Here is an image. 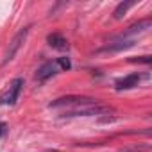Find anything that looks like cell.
Returning a JSON list of instances; mask_svg holds the SVG:
<instances>
[{
    "instance_id": "obj_1",
    "label": "cell",
    "mask_w": 152,
    "mask_h": 152,
    "mask_svg": "<svg viewBox=\"0 0 152 152\" xmlns=\"http://www.w3.org/2000/svg\"><path fill=\"white\" fill-rule=\"evenodd\" d=\"M111 107L99 104V102H91V104H83V106H75L72 109H66L63 113V116L66 118H73V116H93V115H104L109 113Z\"/></svg>"
},
{
    "instance_id": "obj_2",
    "label": "cell",
    "mask_w": 152,
    "mask_h": 152,
    "mask_svg": "<svg viewBox=\"0 0 152 152\" xmlns=\"http://www.w3.org/2000/svg\"><path fill=\"white\" fill-rule=\"evenodd\" d=\"M91 102H99L97 99L91 97H79V95H68V97H61L56 99L48 104V107H75V106H83V104H91Z\"/></svg>"
},
{
    "instance_id": "obj_3",
    "label": "cell",
    "mask_w": 152,
    "mask_h": 152,
    "mask_svg": "<svg viewBox=\"0 0 152 152\" xmlns=\"http://www.w3.org/2000/svg\"><path fill=\"white\" fill-rule=\"evenodd\" d=\"M22 86H23V79H15L9 88L6 90V93L0 97V104H4V106H15L18 97H20V91H22Z\"/></svg>"
},
{
    "instance_id": "obj_4",
    "label": "cell",
    "mask_w": 152,
    "mask_h": 152,
    "mask_svg": "<svg viewBox=\"0 0 152 152\" xmlns=\"http://www.w3.org/2000/svg\"><path fill=\"white\" fill-rule=\"evenodd\" d=\"M27 34H29V29L25 27V29H22L15 38H13V41L9 43V48H7V52H6V57H4V64H7L9 61H13V57L16 56V52H18V48L22 47V43L25 41V38H27Z\"/></svg>"
},
{
    "instance_id": "obj_5",
    "label": "cell",
    "mask_w": 152,
    "mask_h": 152,
    "mask_svg": "<svg viewBox=\"0 0 152 152\" xmlns=\"http://www.w3.org/2000/svg\"><path fill=\"white\" fill-rule=\"evenodd\" d=\"M150 25H152V20L150 18H145V20H140V22H136V23H132L127 31H124L116 39H127L129 36H136V34H141V32H145V31H148L150 29Z\"/></svg>"
},
{
    "instance_id": "obj_6",
    "label": "cell",
    "mask_w": 152,
    "mask_h": 152,
    "mask_svg": "<svg viewBox=\"0 0 152 152\" xmlns=\"http://www.w3.org/2000/svg\"><path fill=\"white\" fill-rule=\"evenodd\" d=\"M57 70H59L57 63H56V61H48V63H45L41 68H38V72H36V79H38V81H45V79L52 77V75H56Z\"/></svg>"
},
{
    "instance_id": "obj_7",
    "label": "cell",
    "mask_w": 152,
    "mask_h": 152,
    "mask_svg": "<svg viewBox=\"0 0 152 152\" xmlns=\"http://www.w3.org/2000/svg\"><path fill=\"white\" fill-rule=\"evenodd\" d=\"M47 41H48V45H50L52 48H56V50H66V48H68V41H66V38H64L63 34L52 32V34L47 36Z\"/></svg>"
},
{
    "instance_id": "obj_8",
    "label": "cell",
    "mask_w": 152,
    "mask_h": 152,
    "mask_svg": "<svg viewBox=\"0 0 152 152\" xmlns=\"http://www.w3.org/2000/svg\"><path fill=\"white\" fill-rule=\"evenodd\" d=\"M140 73H131V75H127V77H124V79H120V81H116V90L120 91V90H129V88H134V86H138V83H140Z\"/></svg>"
},
{
    "instance_id": "obj_9",
    "label": "cell",
    "mask_w": 152,
    "mask_h": 152,
    "mask_svg": "<svg viewBox=\"0 0 152 152\" xmlns=\"http://www.w3.org/2000/svg\"><path fill=\"white\" fill-rule=\"evenodd\" d=\"M134 45V39H118L115 45H107L104 48H100L99 52H118V50H125V48H131Z\"/></svg>"
},
{
    "instance_id": "obj_10",
    "label": "cell",
    "mask_w": 152,
    "mask_h": 152,
    "mask_svg": "<svg viewBox=\"0 0 152 152\" xmlns=\"http://www.w3.org/2000/svg\"><path fill=\"white\" fill-rule=\"evenodd\" d=\"M134 6V2H132V0H129V2H122V4H118L116 6V9H115V13H113V18L115 20H122L124 18V15L131 9Z\"/></svg>"
},
{
    "instance_id": "obj_11",
    "label": "cell",
    "mask_w": 152,
    "mask_h": 152,
    "mask_svg": "<svg viewBox=\"0 0 152 152\" xmlns=\"http://www.w3.org/2000/svg\"><path fill=\"white\" fill-rule=\"evenodd\" d=\"M56 63H57V66H59L61 70H70V68H72V63H70V59H68L66 56H64V57H57Z\"/></svg>"
},
{
    "instance_id": "obj_12",
    "label": "cell",
    "mask_w": 152,
    "mask_h": 152,
    "mask_svg": "<svg viewBox=\"0 0 152 152\" xmlns=\"http://www.w3.org/2000/svg\"><path fill=\"white\" fill-rule=\"evenodd\" d=\"M131 61H138V63H145V64H148L150 63V56H141V57H138V59H131Z\"/></svg>"
},
{
    "instance_id": "obj_13",
    "label": "cell",
    "mask_w": 152,
    "mask_h": 152,
    "mask_svg": "<svg viewBox=\"0 0 152 152\" xmlns=\"http://www.w3.org/2000/svg\"><path fill=\"white\" fill-rule=\"evenodd\" d=\"M6 129H7V125H6L4 122H0V136H4V134H6Z\"/></svg>"
}]
</instances>
